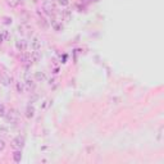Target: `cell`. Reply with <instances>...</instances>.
I'll return each instance as SVG.
<instances>
[{"instance_id": "1", "label": "cell", "mask_w": 164, "mask_h": 164, "mask_svg": "<svg viewBox=\"0 0 164 164\" xmlns=\"http://www.w3.org/2000/svg\"><path fill=\"white\" fill-rule=\"evenodd\" d=\"M5 119L8 121V123L10 124H17L18 123V119H19V114L15 109H9L5 113Z\"/></svg>"}, {"instance_id": "2", "label": "cell", "mask_w": 164, "mask_h": 164, "mask_svg": "<svg viewBox=\"0 0 164 164\" xmlns=\"http://www.w3.org/2000/svg\"><path fill=\"white\" fill-rule=\"evenodd\" d=\"M12 146L14 149H22L25 146V139L22 136H15V137L12 140Z\"/></svg>"}, {"instance_id": "3", "label": "cell", "mask_w": 164, "mask_h": 164, "mask_svg": "<svg viewBox=\"0 0 164 164\" xmlns=\"http://www.w3.org/2000/svg\"><path fill=\"white\" fill-rule=\"evenodd\" d=\"M42 9H44V12H45V14H48V15H51V14L55 13V7L53 5V3H51V2H46V3H44Z\"/></svg>"}, {"instance_id": "4", "label": "cell", "mask_w": 164, "mask_h": 164, "mask_svg": "<svg viewBox=\"0 0 164 164\" xmlns=\"http://www.w3.org/2000/svg\"><path fill=\"white\" fill-rule=\"evenodd\" d=\"M27 46H28V44H27V41L25 39H19V40L15 41V49H17L18 51H21V53L26 51Z\"/></svg>"}, {"instance_id": "5", "label": "cell", "mask_w": 164, "mask_h": 164, "mask_svg": "<svg viewBox=\"0 0 164 164\" xmlns=\"http://www.w3.org/2000/svg\"><path fill=\"white\" fill-rule=\"evenodd\" d=\"M25 87H26V90H28V91H32V90H35V87H36V84H35V81L30 78V77H27L25 80Z\"/></svg>"}, {"instance_id": "6", "label": "cell", "mask_w": 164, "mask_h": 164, "mask_svg": "<svg viewBox=\"0 0 164 164\" xmlns=\"http://www.w3.org/2000/svg\"><path fill=\"white\" fill-rule=\"evenodd\" d=\"M31 48H32V50H34V51H39L41 49V41H40L39 37H34V39H32Z\"/></svg>"}, {"instance_id": "7", "label": "cell", "mask_w": 164, "mask_h": 164, "mask_svg": "<svg viewBox=\"0 0 164 164\" xmlns=\"http://www.w3.org/2000/svg\"><path fill=\"white\" fill-rule=\"evenodd\" d=\"M0 84H2L3 86H9L10 84H12V77H10L9 74L4 73L0 76Z\"/></svg>"}, {"instance_id": "8", "label": "cell", "mask_w": 164, "mask_h": 164, "mask_svg": "<svg viewBox=\"0 0 164 164\" xmlns=\"http://www.w3.org/2000/svg\"><path fill=\"white\" fill-rule=\"evenodd\" d=\"M35 112L36 110H35V107L34 105H31V104H30V105L26 107V117L28 118V119L35 117Z\"/></svg>"}, {"instance_id": "9", "label": "cell", "mask_w": 164, "mask_h": 164, "mask_svg": "<svg viewBox=\"0 0 164 164\" xmlns=\"http://www.w3.org/2000/svg\"><path fill=\"white\" fill-rule=\"evenodd\" d=\"M13 160L15 163H21V160H22V151H21V149H15L14 150V153H13Z\"/></svg>"}, {"instance_id": "10", "label": "cell", "mask_w": 164, "mask_h": 164, "mask_svg": "<svg viewBox=\"0 0 164 164\" xmlns=\"http://www.w3.org/2000/svg\"><path fill=\"white\" fill-rule=\"evenodd\" d=\"M35 78L37 82H44V81H46V74H45V72H36Z\"/></svg>"}, {"instance_id": "11", "label": "cell", "mask_w": 164, "mask_h": 164, "mask_svg": "<svg viewBox=\"0 0 164 164\" xmlns=\"http://www.w3.org/2000/svg\"><path fill=\"white\" fill-rule=\"evenodd\" d=\"M15 89H17V92H19V94H22V92H25V90H26L25 84H23L22 81L15 82Z\"/></svg>"}, {"instance_id": "12", "label": "cell", "mask_w": 164, "mask_h": 164, "mask_svg": "<svg viewBox=\"0 0 164 164\" xmlns=\"http://www.w3.org/2000/svg\"><path fill=\"white\" fill-rule=\"evenodd\" d=\"M50 25H51V27H53V28L55 30V31H62V28H63L62 25L59 23L58 21H55V19H51V21H50Z\"/></svg>"}, {"instance_id": "13", "label": "cell", "mask_w": 164, "mask_h": 164, "mask_svg": "<svg viewBox=\"0 0 164 164\" xmlns=\"http://www.w3.org/2000/svg\"><path fill=\"white\" fill-rule=\"evenodd\" d=\"M49 25H50V22L49 21H46L45 18H39V26L40 27H42L44 30H46V28H49Z\"/></svg>"}, {"instance_id": "14", "label": "cell", "mask_w": 164, "mask_h": 164, "mask_svg": "<svg viewBox=\"0 0 164 164\" xmlns=\"http://www.w3.org/2000/svg\"><path fill=\"white\" fill-rule=\"evenodd\" d=\"M21 3H22V0H7V4L10 8H17Z\"/></svg>"}, {"instance_id": "15", "label": "cell", "mask_w": 164, "mask_h": 164, "mask_svg": "<svg viewBox=\"0 0 164 164\" xmlns=\"http://www.w3.org/2000/svg\"><path fill=\"white\" fill-rule=\"evenodd\" d=\"M31 58H32V62H37L40 59V53L39 51H32L31 53Z\"/></svg>"}, {"instance_id": "16", "label": "cell", "mask_w": 164, "mask_h": 164, "mask_svg": "<svg viewBox=\"0 0 164 164\" xmlns=\"http://www.w3.org/2000/svg\"><path fill=\"white\" fill-rule=\"evenodd\" d=\"M62 15L65 18V19H69L71 18V12L68 9H64V10H62Z\"/></svg>"}, {"instance_id": "17", "label": "cell", "mask_w": 164, "mask_h": 164, "mask_svg": "<svg viewBox=\"0 0 164 164\" xmlns=\"http://www.w3.org/2000/svg\"><path fill=\"white\" fill-rule=\"evenodd\" d=\"M5 113H7V108L0 104V117H5Z\"/></svg>"}, {"instance_id": "18", "label": "cell", "mask_w": 164, "mask_h": 164, "mask_svg": "<svg viewBox=\"0 0 164 164\" xmlns=\"http://www.w3.org/2000/svg\"><path fill=\"white\" fill-rule=\"evenodd\" d=\"M58 4L61 5V7H68L69 0H58Z\"/></svg>"}, {"instance_id": "19", "label": "cell", "mask_w": 164, "mask_h": 164, "mask_svg": "<svg viewBox=\"0 0 164 164\" xmlns=\"http://www.w3.org/2000/svg\"><path fill=\"white\" fill-rule=\"evenodd\" d=\"M110 101H112V104H114V105H117V104L121 103V97L114 96V97H112V99H110Z\"/></svg>"}, {"instance_id": "20", "label": "cell", "mask_w": 164, "mask_h": 164, "mask_svg": "<svg viewBox=\"0 0 164 164\" xmlns=\"http://www.w3.org/2000/svg\"><path fill=\"white\" fill-rule=\"evenodd\" d=\"M5 147H7V144H5V141L3 139H0V151H4Z\"/></svg>"}, {"instance_id": "21", "label": "cell", "mask_w": 164, "mask_h": 164, "mask_svg": "<svg viewBox=\"0 0 164 164\" xmlns=\"http://www.w3.org/2000/svg\"><path fill=\"white\" fill-rule=\"evenodd\" d=\"M49 85H50L51 87H53V89H54V87H57V80L55 78H51V80H49Z\"/></svg>"}, {"instance_id": "22", "label": "cell", "mask_w": 164, "mask_h": 164, "mask_svg": "<svg viewBox=\"0 0 164 164\" xmlns=\"http://www.w3.org/2000/svg\"><path fill=\"white\" fill-rule=\"evenodd\" d=\"M2 35H3V37H4V40H7L8 37H9V34H8V31H5V30H4L3 32H2Z\"/></svg>"}, {"instance_id": "23", "label": "cell", "mask_w": 164, "mask_h": 164, "mask_svg": "<svg viewBox=\"0 0 164 164\" xmlns=\"http://www.w3.org/2000/svg\"><path fill=\"white\" fill-rule=\"evenodd\" d=\"M0 131L4 133H8V128L7 127H4V126H0Z\"/></svg>"}, {"instance_id": "24", "label": "cell", "mask_w": 164, "mask_h": 164, "mask_svg": "<svg viewBox=\"0 0 164 164\" xmlns=\"http://www.w3.org/2000/svg\"><path fill=\"white\" fill-rule=\"evenodd\" d=\"M4 41V37H3V35H2V32H0V44H2Z\"/></svg>"}, {"instance_id": "25", "label": "cell", "mask_w": 164, "mask_h": 164, "mask_svg": "<svg viewBox=\"0 0 164 164\" xmlns=\"http://www.w3.org/2000/svg\"><path fill=\"white\" fill-rule=\"evenodd\" d=\"M34 2H37V0H34Z\"/></svg>"}]
</instances>
